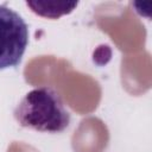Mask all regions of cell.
Segmentation results:
<instances>
[{
    "label": "cell",
    "instance_id": "obj_1",
    "mask_svg": "<svg viewBox=\"0 0 152 152\" xmlns=\"http://www.w3.org/2000/svg\"><path fill=\"white\" fill-rule=\"evenodd\" d=\"M14 118L21 127L46 133L63 132L70 124L61 95L49 87L28 91L15 107Z\"/></svg>",
    "mask_w": 152,
    "mask_h": 152
},
{
    "label": "cell",
    "instance_id": "obj_2",
    "mask_svg": "<svg viewBox=\"0 0 152 152\" xmlns=\"http://www.w3.org/2000/svg\"><path fill=\"white\" fill-rule=\"evenodd\" d=\"M28 43V27L12 8L0 5V70L19 65Z\"/></svg>",
    "mask_w": 152,
    "mask_h": 152
},
{
    "label": "cell",
    "instance_id": "obj_3",
    "mask_svg": "<svg viewBox=\"0 0 152 152\" xmlns=\"http://www.w3.org/2000/svg\"><path fill=\"white\" fill-rule=\"evenodd\" d=\"M78 2L68 1H26L31 11L40 17L49 19H57L64 14L71 13Z\"/></svg>",
    "mask_w": 152,
    "mask_h": 152
}]
</instances>
